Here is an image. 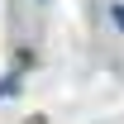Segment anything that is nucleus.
Segmentation results:
<instances>
[{"instance_id": "f257e3e1", "label": "nucleus", "mask_w": 124, "mask_h": 124, "mask_svg": "<svg viewBox=\"0 0 124 124\" xmlns=\"http://www.w3.org/2000/svg\"><path fill=\"white\" fill-rule=\"evenodd\" d=\"M115 24H119V29H124V5H115Z\"/></svg>"}]
</instances>
